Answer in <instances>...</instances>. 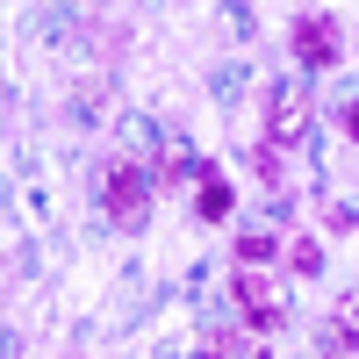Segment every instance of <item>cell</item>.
Returning <instances> with one entry per match:
<instances>
[{
    "instance_id": "3957f363",
    "label": "cell",
    "mask_w": 359,
    "mask_h": 359,
    "mask_svg": "<svg viewBox=\"0 0 359 359\" xmlns=\"http://www.w3.org/2000/svg\"><path fill=\"white\" fill-rule=\"evenodd\" d=\"M230 302H237V316H245L252 331H280V294L266 280V266H237L230 273Z\"/></svg>"
},
{
    "instance_id": "7a4b0ae2",
    "label": "cell",
    "mask_w": 359,
    "mask_h": 359,
    "mask_svg": "<svg viewBox=\"0 0 359 359\" xmlns=\"http://www.w3.org/2000/svg\"><path fill=\"white\" fill-rule=\"evenodd\" d=\"M266 137H273V151L309 137V79H280L273 101H266Z\"/></svg>"
},
{
    "instance_id": "ba28073f",
    "label": "cell",
    "mask_w": 359,
    "mask_h": 359,
    "mask_svg": "<svg viewBox=\"0 0 359 359\" xmlns=\"http://www.w3.org/2000/svg\"><path fill=\"white\" fill-rule=\"evenodd\" d=\"M323 352H359V323H323Z\"/></svg>"
},
{
    "instance_id": "9c48e42d",
    "label": "cell",
    "mask_w": 359,
    "mask_h": 359,
    "mask_svg": "<svg viewBox=\"0 0 359 359\" xmlns=\"http://www.w3.org/2000/svg\"><path fill=\"white\" fill-rule=\"evenodd\" d=\"M252 165H259L266 180H273V187H280V151H273V144H259V151H252Z\"/></svg>"
},
{
    "instance_id": "8992f818",
    "label": "cell",
    "mask_w": 359,
    "mask_h": 359,
    "mask_svg": "<svg viewBox=\"0 0 359 359\" xmlns=\"http://www.w3.org/2000/svg\"><path fill=\"white\" fill-rule=\"evenodd\" d=\"M273 237H266V230H245V237H237V266H273Z\"/></svg>"
},
{
    "instance_id": "6da1fadb",
    "label": "cell",
    "mask_w": 359,
    "mask_h": 359,
    "mask_svg": "<svg viewBox=\"0 0 359 359\" xmlns=\"http://www.w3.org/2000/svg\"><path fill=\"white\" fill-rule=\"evenodd\" d=\"M144 208H151V172L137 158H108L101 165V216L130 230V223H144Z\"/></svg>"
},
{
    "instance_id": "277c9868",
    "label": "cell",
    "mask_w": 359,
    "mask_h": 359,
    "mask_svg": "<svg viewBox=\"0 0 359 359\" xmlns=\"http://www.w3.org/2000/svg\"><path fill=\"white\" fill-rule=\"evenodd\" d=\"M338 50H345V36H338V22H331V15H302V22H294V57H302L309 72L338 65Z\"/></svg>"
},
{
    "instance_id": "30bf717a",
    "label": "cell",
    "mask_w": 359,
    "mask_h": 359,
    "mask_svg": "<svg viewBox=\"0 0 359 359\" xmlns=\"http://www.w3.org/2000/svg\"><path fill=\"white\" fill-rule=\"evenodd\" d=\"M345 137H352V144H359V101H352V108H345Z\"/></svg>"
},
{
    "instance_id": "5b68a950",
    "label": "cell",
    "mask_w": 359,
    "mask_h": 359,
    "mask_svg": "<svg viewBox=\"0 0 359 359\" xmlns=\"http://www.w3.org/2000/svg\"><path fill=\"white\" fill-rule=\"evenodd\" d=\"M230 208H237V194H230V180H223L216 165H208V172L194 180V216H201V223H223Z\"/></svg>"
},
{
    "instance_id": "52a82bcc",
    "label": "cell",
    "mask_w": 359,
    "mask_h": 359,
    "mask_svg": "<svg viewBox=\"0 0 359 359\" xmlns=\"http://www.w3.org/2000/svg\"><path fill=\"white\" fill-rule=\"evenodd\" d=\"M287 266H294V273H323V252H316V237H294V245H287Z\"/></svg>"
}]
</instances>
